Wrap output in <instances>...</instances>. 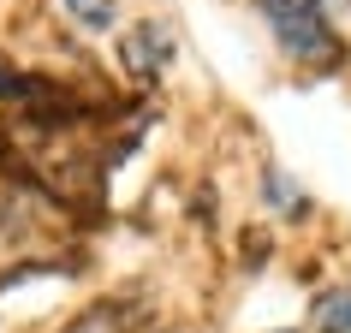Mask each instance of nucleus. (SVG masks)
I'll return each mask as SVG.
<instances>
[{"instance_id": "f257e3e1", "label": "nucleus", "mask_w": 351, "mask_h": 333, "mask_svg": "<svg viewBox=\"0 0 351 333\" xmlns=\"http://www.w3.org/2000/svg\"><path fill=\"white\" fill-rule=\"evenodd\" d=\"M268 30L280 36L286 54H298L304 66H333L339 60V36H333L328 0H256Z\"/></svg>"}, {"instance_id": "f03ea898", "label": "nucleus", "mask_w": 351, "mask_h": 333, "mask_svg": "<svg viewBox=\"0 0 351 333\" xmlns=\"http://www.w3.org/2000/svg\"><path fill=\"white\" fill-rule=\"evenodd\" d=\"M167 30L161 24H137V36H125V66H131V77H155L167 66Z\"/></svg>"}, {"instance_id": "7ed1b4c3", "label": "nucleus", "mask_w": 351, "mask_h": 333, "mask_svg": "<svg viewBox=\"0 0 351 333\" xmlns=\"http://www.w3.org/2000/svg\"><path fill=\"white\" fill-rule=\"evenodd\" d=\"M315 328L322 333H351V292H322L315 297Z\"/></svg>"}, {"instance_id": "20e7f679", "label": "nucleus", "mask_w": 351, "mask_h": 333, "mask_svg": "<svg viewBox=\"0 0 351 333\" xmlns=\"http://www.w3.org/2000/svg\"><path fill=\"white\" fill-rule=\"evenodd\" d=\"M66 12H72L84 30H113V18H119V0H66Z\"/></svg>"}, {"instance_id": "39448f33", "label": "nucleus", "mask_w": 351, "mask_h": 333, "mask_svg": "<svg viewBox=\"0 0 351 333\" xmlns=\"http://www.w3.org/2000/svg\"><path fill=\"white\" fill-rule=\"evenodd\" d=\"M268 203H286V214H298L304 197H298V185L286 179V173H268Z\"/></svg>"}, {"instance_id": "423d86ee", "label": "nucleus", "mask_w": 351, "mask_h": 333, "mask_svg": "<svg viewBox=\"0 0 351 333\" xmlns=\"http://www.w3.org/2000/svg\"><path fill=\"white\" fill-rule=\"evenodd\" d=\"M24 95H36V84H30V77H19L6 60H0V101H24Z\"/></svg>"}]
</instances>
